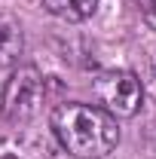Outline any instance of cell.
Masks as SVG:
<instances>
[{
  "label": "cell",
  "instance_id": "5",
  "mask_svg": "<svg viewBox=\"0 0 156 159\" xmlns=\"http://www.w3.org/2000/svg\"><path fill=\"white\" fill-rule=\"evenodd\" d=\"M46 12H52L55 19L64 21H86L89 16H95L98 0H43Z\"/></svg>",
  "mask_w": 156,
  "mask_h": 159
},
{
  "label": "cell",
  "instance_id": "6",
  "mask_svg": "<svg viewBox=\"0 0 156 159\" xmlns=\"http://www.w3.org/2000/svg\"><path fill=\"white\" fill-rule=\"evenodd\" d=\"M141 16H144V21L156 31V0H141Z\"/></svg>",
  "mask_w": 156,
  "mask_h": 159
},
{
  "label": "cell",
  "instance_id": "4",
  "mask_svg": "<svg viewBox=\"0 0 156 159\" xmlns=\"http://www.w3.org/2000/svg\"><path fill=\"white\" fill-rule=\"evenodd\" d=\"M21 52V28L12 19L0 16V74L9 70Z\"/></svg>",
  "mask_w": 156,
  "mask_h": 159
},
{
  "label": "cell",
  "instance_id": "2",
  "mask_svg": "<svg viewBox=\"0 0 156 159\" xmlns=\"http://www.w3.org/2000/svg\"><path fill=\"white\" fill-rule=\"evenodd\" d=\"M95 98L98 107L107 110L113 119H129L135 116L144 104V86L132 70H104L95 80Z\"/></svg>",
  "mask_w": 156,
  "mask_h": 159
},
{
  "label": "cell",
  "instance_id": "3",
  "mask_svg": "<svg viewBox=\"0 0 156 159\" xmlns=\"http://www.w3.org/2000/svg\"><path fill=\"white\" fill-rule=\"evenodd\" d=\"M40 98H43V77H40V70L31 67V64L16 67L9 74V80H6V86H3V101H0L6 122H12V125L31 122L40 110Z\"/></svg>",
  "mask_w": 156,
  "mask_h": 159
},
{
  "label": "cell",
  "instance_id": "1",
  "mask_svg": "<svg viewBox=\"0 0 156 159\" xmlns=\"http://www.w3.org/2000/svg\"><path fill=\"white\" fill-rule=\"evenodd\" d=\"M52 132L77 159H101L119 144V125L98 104L64 101L52 110Z\"/></svg>",
  "mask_w": 156,
  "mask_h": 159
}]
</instances>
